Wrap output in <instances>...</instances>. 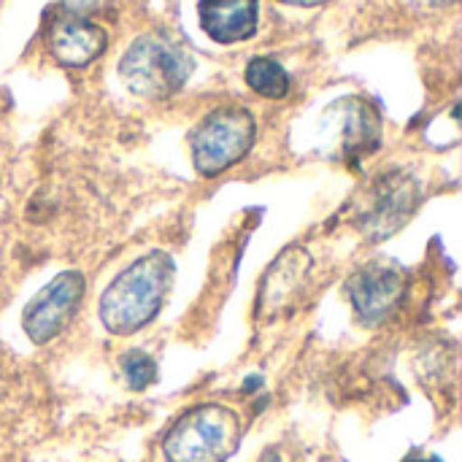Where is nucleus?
<instances>
[{
  "instance_id": "5",
  "label": "nucleus",
  "mask_w": 462,
  "mask_h": 462,
  "mask_svg": "<svg viewBox=\"0 0 462 462\" xmlns=\"http://www.w3.org/2000/svg\"><path fill=\"white\" fill-rule=\"evenodd\" d=\"M420 200H422L420 181L411 173L390 171L371 187L368 200L357 214V230L371 244L387 241L409 225Z\"/></svg>"
},
{
  "instance_id": "17",
  "label": "nucleus",
  "mask_w": 462,
  "mask_h": 462,
  "mask_svg": "<svg viewBox=\"0 0 462 462\" xmlns=\"http://www.w3.org/2000/svg\"><path fill=\"white\" fill-rule=\"evenodd\" d=\"M433 3H455V0H433Z\"/></svg>"
},
{
  "instance_id": "6",
  "label": "nucleus",
  "mask_w": 462,
  "mask_h": 462,
  "mask_svg": "<svg viewBox=\"0 0 462 462\" xmlns=\"http://www.w3.org/2000/svg\"><path fill=\"white\" fill-rule=\"evenodd\" d=\"M84 290L87 282L79 271H62L46 287H41L22 314V328L27 338L35 346H43L57 338L76 317Z\"/></svg>"
},
{
  "instance_id": "11",
  "label": "nucleus",
  "mask_w": 462,
  "mask_h": 462,
  "mask_svg": "<svg viewBox=\"0 0 462 462\" xmlns=\"http://www.w3.org/2000/svg\"><path fill=\"white\" fill-rule=\"evenodd\" d=\"M333 114L341 119V154L346 160L368 157L379 146L382 116L371 100L344 97L333 106Z\"/></svg>"
},
{
  "instance_id": "2",
  "label": "nucleus",
  "mask_w": 462,
  "mask_h": 462,
  "mask_svg": "<svg viewBox=\"0 0 462 462\" xmlns=\"http://www.w3.org/2000/svg\"><path fill=\"white\" fill-rule=\"evenodd\" d=\"M192 68L195 60L189 49L162 30L138 35L119 60L125 87L146 100H165L176 95L187 84Z\"/></svg>"
},
{
  "instance_id": "12",
  "label": "nucleus",
  "mask_w": 462,
  "mask_h": 462,
  "mask_svg": "<svg viewBox=\"0 0 462 462\" xmlns=\"http://www.w3.org/2000/svg\"><path fill=\"white\" fill-rule=\"evenodd\" d=\"M244 79L257 95L271 97V100H279L290 92V73L271 57H254L246 65Z\"/></svg>"
},
{
  "instance_id": "9",
  "label": "nucleus",
  "mask_w": 462,
  "mask_h": 462,
  "mask_svg": "<svg viewBox=\"0 0 462 462\" xmlns=\"http://www.w3.org/2000/svg\"><path fill=\"white\" fill-rule=\"evenodd\" d=\"M106 46H108L106 30L76 14L60 16L49 30V51L60 65L68 68L89 65L106 51Z\"/></svg>"
},
{
  "instance_id": "4",
  "label": "nucleus",
  "mask_w": 462,
  "mask_h": 462,
  "mask_svg": "<svg viewBox=\"0 0 462 462\" xmlns=\"http://www.w3.org/2000/svg\"><path fill=\"white\" fill-rule=\"evenodd\" d=\"M254 116L241 106H222L203 116L189 133L192 165L200 176L214 179L238 165L254 146Z\"/></svg>"
},
{
  "instance_id": "3",
  "label": "nucleus",
  "mask_w": 462,
  "mask_h": 462,
  "mask_svg": "<svg viewBox=\"0 0 462 462\" xmlns=\"http://www.w3.org/2000/svg\"><path fill=\"white\" fill-rule=\"evenodd\" d=\"M241 444V420L233 409L203 403L181 414L162 439L168 462H227Z\"/></svg>"
},
{
  "instance_id": "1",
  "label": "nucleus",
  "mask_w": 462,
  "mask_h": 462,
  "mask_svg": "<svg viewBox=\"0 0 462 462\" xmlns=\"http://www.w3.org/2000/svg\"><path fill=\"white\" fill-rule=\"evenodd\" d=\"M176 263L165 252H149L130 263L100 298V322L114 336H133L143 330L165 306L173 287Z\"/></svg>"
},
{
  "instance_id": "8",
  "label": "nucleus",
  "mask_w": 462,
  "mask_h": 462,
  "mask_svg": "<svg viewBox=\"0 0 462 462\" xmlns=\"http://www.w3.org/2000/svg\"><path fill=\"white\" fill-rule=\"evenodd\" d=\"M311 254L303 246H290L284 249L273 265L265 271L257 292V306L254 317L257 319H279L290 317L295 306L303 300L309 279H311Z\"/></svg>"
},
{
  "instance_id": "16",
  "label": "nucleus",
  "mask_w": 462,
  "mask_h": 462,
  "mask_svg": "<svg viewBox=\"0 0 462 462\" xmlns=\"http://www.w3.org/2000/svg\"><path fill=\"white\" fill-rule=\"evenodd\" d=\"M263 462H276V455H271V457H265Z\"/></svg>"
},
{
  "instance_id": "7",
  "label": "nucleus",
  "mask_w": 462,
  "mask_h": 462,
  "mask_svg": "<svg viewBox=\"0 0 462 462\" xmlns=\"http://www.w3.org/2000/svg\"><path fill=\"white\" fill-rule=\"evenodd\" d=\"M346 295L355 317L363 325L376 328L401 306L406 295V271L390 260H371L349 276Z\"/></svg>"
},
{
  "instance_id": "14",
  "label": "nucleus",
  "mask_w": 462,
  "mask_h": 462,
  "mask_svg": "<svg viewBox=\"0 0 462 462\" xmlns=\"http://www.w3.org/2000/svg\"><path fill=\"white\" fill-rule=\"evenodd\" d=\"M403 462H444V460H441V457H436V455H417V452H414V455H409Z\"/></svg>"
},
{
  "instance_id": "10",
  "label": "nucleus",
  "mask_w": 462,
  "mask_h": 462,
  "mask_svg": "<svg viewBox=\"0 0 462 462\" xmlns=\"http://www.w3.org/2000/svg\"><path fill=\"white\" fill-rule=\"evenodd\" d=\"M200 27L217 43H238L254 35L260 0H200Z\"/></svg>"
},
{
  "instance_id": "15",
  "label": "nucleus",
  "mask_w": 462,
  "mask_h": 462,
  "mask_svg": "<svg viewBox=\"0 0 462 462\" xmlns=\"http://www.w3.org/2000/svg\"><path fill=\"white\" fill-rule=\"evenodd\" d=\"M282 3L300 5V8H311V5H322V3H328V0H282Z\"/></svg>"
},
{
  "instance_id": "13",
  "label": "nucleus",
  "mask_w": 462,
  "mask_h": 462,
  "mask_svg": "<svg viewBox=\"0 0 462 462\" xmlns=\"http://www.w3.org/2000/svg\"><path fill=\"white\" fill-rule=\"evenodd\" d=\"M122 376H125L130 390L141 393V390H146V387H152L157 382V363L146 352L130 349L122 357Z\"/></svg>"
}]
</instances>
